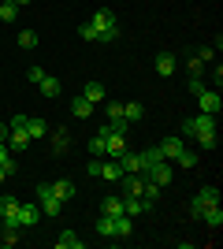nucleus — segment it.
Returning <instances> with one entry per match:
<instances>
[{
	"instance_id": "obj_18",
	"label": "nucleus",
	"mask_w": 223,
	"mask_h": 249,
	"mask_svg": "<svg viewBox=\"0 0 223 249\" xmlns=\"http://www.w3.org/2000/svg\"><path fill=\"white\" fill-rule=\"evenodd\" d=\"M71 149V134H67V126L52 130V153H67Z\"/></svg>"
},
{
	"instance_id": "obj_37",
	"label": "nucleus",
	"mask_w": 223,
	"mask_h": 249,
	"mask_svg": "<svg viewBox=\"0 0 223 249\" xmlns=\"http://www.w3.org/2000/svg\"><path fill=\"white\" fill-rule=\"evenodd\" d=\"M45 74H49V71H45V67H30V71H26V78H30V82L37 86V82H41V78H45Z\"/></svg>"
},
{
	"instance_id": "obj_19",
	"label": "nucleus",
	"mask_w": 223,
	"mask_h": 249,
	"mask_svg": "<svg viewBox=\"0 0 223 249\" xmlns=\"http://www.w3.org/2000/svg\"><path fill=\"white\" fill-rule=\"evenodd\" d=\"M19 227H34L37 223V205H19Z\"/></svg>"
},
{
	"instance_id": "obj_42",
	"label": "nucleus",
	"mask_w": 223,
	"mask_h": 249,
	"mask_svg": "<svg viewBox=\"0 0 223 249\" xmlns=\"http://www.w3.org/2000/svg\"><path fill=\"white\" fill-rule=\"evenodd\" d=\"M182 138H193V119H182Z\"/></svg>"
},
{
	"instance_id": "obj_44",
	"label": "nucleus",
	"mask_w": 223,
	"mask_h": 249,
	"mask_svg": "<svg viewBox=\"0 0 223 249\" xmlns=\"http://www.w3.org/2000/svg\"><path fill=\"white\" fill-rule=\"evenodd\" d=\"M8 175H15V167H0V182H4Z\"/></svg>"
},
{
	"instance_id": "obj_46",
	"label": "nucleus",
	"mask_w": 223,
	"mask_h": 249,
	"mask_svg": "<svg viewBox=\"0 0 223 249\" xmlns=\"http://www.w3.org/2000/svg\"><path fill=\"white\" fill-rule=\"evenodd\" d=\"M11 4H19V8H22V4H30V0H11Z\"/></svg>"
},
{
	"instance_id": "obj_17",
	"label": "nucleus",
	"mask_w": 223,
	"mask_h": 249,
	"mask_svg": "<svg viewBox=\"0 0 223 249\" xmlns=\"http://www.w3.org/2000/svg\"><path fill=\"white\" fill-rule=\"evenodd\" d=\"M119 182H123V190H127V197H141V182H145L141 175H123Z\"/></svg>"
},
{
	"instance_id": "obj_21",
	"label": "nucleus",
	"mask_w": 223,
	"mask_h": 249,
	"mask_svg": "<svg viewBox=\"0 0 223 249\" xmlns=\"http://www.w3.org/2000/svg\"><path fill=\"white\" fill-rule=\"evenodd\" d=\"M86 242L78 238V234H74V231H64V234H60V238H56V249H82Z\"/></svg>"
},
{
	"instance_id": "obj_7",
	"label": "nucleus",
	"mask_w": 223,
	"mask_h": 249,
	"mask_svg": "<svg viewBox=\"0 0 223 249\" xmlns=\"http://www.w3.org/2000/svg\"><path fill=\"white\" fill-rule=\"evenodd\" d=\"M160 156H164V160H175V156L182 153V149H186V142H182L179 134H171V138H164V142H160Z\"/></svg>"
},
{
	"instance_id": "obj_39",
	"label": "nucleus",
	"mask_w": 223,
	"mask_h": 249,
	"mask_svg": "<svg viewBox=\"0 0 223 249\" xmlns=\"http://www.w3.org/2000/svg\"><path fill=\"white\" fill-rule=\"evenodd\" d=\"M186 67H190V71H193V74H201V67H205V63H201V60H197V56H186Z\"/></svg>"
},
{
	"instance_id": "obj_15",
	"label": "nucleus",
	"mask_w": 223,
	"mask_h": 249,
	"mask_svg": "<svg viewBox=\"0 0 223 249\" xmlns=\"http://www.w3.org/2000/svg\"><path fill=\"white\" fill-rule=\"evenodd\" d=\"M37 89H41L45 97H60V89H64V86H60V78H56V74H45L41 82H37Z\"/></svg>"
},
{
	"instance_id": "obj_35",
	"label": "nucleus",
	"mask_w": 223,
	"mask_h": 249,
	"mask_svg": "<svg viewBox=\"0 0 223 249\" xmlns=\"http://www.w3.org/2000/svg\"><path fill=\"white\" fill-rule=\"evenodd\" d=\"M89 153H93V156H104V138H101V134L89 138Z\"/></svg>"
},
{
	"instance_id": "obj_45",
	"label": "nucleus",
	"mask_w": 223,
	"mask_h": 249,
	"mask_svg": "<svg viewBox=\"0 0 223 249\" xmlns=\"http://www.w3.org/2000/svg\"><path fill=\"white\" fill-rule=\"evenodd\" d=\"M8 130H11L8 123H0V142H8Z\"/></svg>"
},
{
	"instance_id": "obj_1",
	"label": "nucleus",
	"mask_w": 223,
	"mask_h": 249,
	"mask_svg": "<svg viewBox=\"0 0 223 249\" xmlns=\"http://www.w3.org/2000/svg\"><path fill=\"white\" fill-rule=\"evenodd\" d=\"M89 26L97 30V41H116L119 37V22H116V15H112L108 8L97 11L93 19H89Z\"/></svg>"
},
{
	"instance_id": "obj_4",
	"label": "nucleus",
	"mask_w": 223,
	"mask_h": 249,
	"mask_svg": "<svg viewBox=\"0 0 223 249\" xmlns=\"http://www.w3.org/2000/svg\"><path fill=\"white\" fill-rule=\"evenodd\" d=\"M171 175H175V171H171V164H168V160H156L153 167H145V175H141V178L156 182V186H168V182H171Z\"/></svg>"
},
{
	"instance_id": "obj_32",
	"label": "nucleus",
	"mask_w": 223,
	"mask_h": 249,
	"mask_svg": "<svg viewBox=\"0 0 223 249\" xmlns=\"http://www.w3.org/2000/svg\"><path fill=\"white\" fill-rule=\"evenodd\" d=\"M130 216H116V238H130Z\"/></svg>"
},
{
	"instance_id": "obj_12",
	"label": "nucleus",
	"mask_w": 223,
	"mask_h": 249,
	"mask_svg": "<svg viewBox=\"0 0 223 249\" xmlns=\"http://www.w3.org/2000/svg\"><path fill=\"white\" fill-rule=\"evenodd\" d=\"M156 74L160 78H171V74H175V56H171V52H160L156 56Z\"/></svg>"
},
{
	"instance_id": "obj_26",
	"label": "nucleus",
	"mask_w": 223,
	"mask_h": 249,
	"mask_svg": "<svg viewBox=\"0 0 223 249\" xmlns=\"http://www.w3.org/2000/svg\"><path fill=\"white\" fill-rule=\"evenodd\" d=\"M8 142H11V149H26V145H30V134L19 130V126H11V130H8Z\"/></svg>"
},
{
	"instance_id": "obj_25",
	"label": "nucleus",
	"mask_w": 223,
	"mask_h": 249,
	"mask_svg": "<svg viewBox=\"0 0 223 249\" xmlns=\"http://www.w3.org/2000/svg\"><path fill=\"white\" fill-rule=\"evenodd\" d=\"M123 212L134 219V216H141V212H149V208H145V201H141V197H123Z\"/></svg>"
},
{
	"instance_id": "obj_43",
	"label": "nucleus",
	"mask_w": 223,
	"mask_h": 249,
	"mask_svg": "<svg viewBox=\"0 0 223 249\" xmlns=\"http://www.w3.org/2000/svg\"><path fill=\"white\" fill-rule=\"evenodd\" d=\"M197 60H201V63L205 60H216V49H201V52H197Z\"/></svg>"
},
{
	"instance_id": "obj_23",
	"label": "nucleus",
	"mask_w": 223,
	"mask_h": 249,
	"mask_svg": "<svg viewBox=\"0 0 223 249\" xmlns=\"http://www.w3.org/2000/svg\"><path fill=\"white\" fill-rule=\"evenodd\" d=\"M201 219H205V223H208V227H220V223H223V208L220 205H208V208H205V212H201Z\"/></svg>"
},
{
	"instance_id": "obj_8",
	"label": "nucleus",
	"mask_w": 223,
	"mask_h": 249,
	"mask_svg": "<svg viewBox=\"0 0 223 249\" xmlns=\"http://www.w3.org/2000/svg\"><path fill=\"white\" fill-rule=\"evenodd\" d=\"M82 97L93 104V108H97L101 101H108V93H104V86H101V82H86V86H82Z\"/></svg>"
},
{
	"instance_id": "obj_10",
	"label": "nucleus",
	"mask_w": 223,
	"mask_h": 249,
	"mask_svg": "<svg viewBox=\"0 0 223 249\" xmlns=\"http://www.w3.org/2000/svg\"><path fill=\"white\" fill-rule=\"evenodd\" d=\"M160 190L164 186H156V182H141V201H145V208H156V201H160Z\"/></svg>"
},
{
	"instance_id": "obj_34",
	"label": "nucleus",
	"mask_w": 223,
	"mask_h": 249,
	"mask_svg": "<svg viewBox=\"0 0 223 249\" xmlns=\"http://www.w3.org/2000/svg\"><path fill=\"white\" fill-rule=\"evenodd\" d=\"M19 45H22V49H37V34H34V30H22L19 34Z\"/></svg>"
},
{
	"instance_id": "obj_38",
	"label": "nucleus",
	"mask_w": 223,
	"mask_h": 249,
	"mask_svg": "<svg viewBox=\"0 0 223 249\" xmlns=\"http://www.w3.org/2000/svg\"><path fill=\"white\" fill-rule=\"evenodd\" d=\"M86 171H89V175H93V178H101V156H93V160H89V167H86Z\"/></svg>"
},
{
	"instance_id": "obj_33",
	"label": "nucleus",
	"mask_w": 223,
	"mask_h": 249,
	"mask_svg": "<svg viewBox=\"0 0 223 249\" xmlns=\"http://www.w3.org/2000/svg\"><path fill=\"white\" fill-rule=\"evenodd\" d=\"M104 112H108V123H116V119H123V104L119 101H104Z\"/></svg>"
},
{
	"instance_id": "obj_30",
	"label": "nucleus",
	"mask_w": 223,
	"mask_h": 249,
	"mask_svg": "<svg viewBox=\"0 0 223 249\" xmlns=\"http://www.w3.org/2000/svg\"><path fill=\"white\" fill-rule=\"evenodd\" d=\"M175 164H179V167H186V171H190V167H197V153H190V149H182V153L175 156Z\"/></svg>"
},
{
	"instance_id": "obj_3",
	"label": "nucleus",
	"mask_w": 223,
	"mask_h": 249,
	"mask_svg": "<svg viewBox=\"0 0 223 249\" xmlns=\"http://www.w3.org/2000/svg\"><path fill=\"white\" fill-rule=\"evenodd\" d=\"M37 201H41L45 216H60V212H64V201L52 194V182H37Z\"/></svg>"
},
{
	"instance_id": "obj_31",
	"label": "nucleus",
	"mask_w": 223,
	"mask_h": 249,
	"mask_svg": "<svg viewBox=\"0 0 223 249\" xmlns=\"http://www.w3.org/2000/svg\"><path fill=\"white\" fill-rule=\"evenodd\" d=\"M193 142H197L201 149H212V145H216V130H197V134H193Z\"/></svg>"
},
{
	"instance_id": "obj_40",
	"label": "nucleus",
	"mask_w": 223,
	"mask_h": 249,
	"mask_svg": "<svg viewBox=\"0 0 223 249\" xmlns=\"http://www.w3.org/2000/svg\"><path fill=\"white\" fill-rule=\"evenodd\" d=\"M0 167H15V164L8 160V145H4V142H0Z\"/></svg>"
},
{
	"instance_id": "obj_9",
	"label": "nucleus",
	"mask_w": 223,
	"mask_h": 249,
	"mask_svg": "<svg viewBox=\"0 0 223 249\" xmlns=\"http://www.w3.org/2000/svg\"><path fill=\"white\" fill-rule=\"evenodd\" d=\"M101 178H104V182H119V178H123L119 160H101Z\"/></svg>"
},
{
	"instance_id": "obj_6",
	"label": "nucleus",
	"mask_w": 223,
	"mask_h": 249,
	"mask_svg": "<svg viewBox=\"0 0 223 249\" xmlns=\"http://www.w3.org/2000/svg\"><path fill=\"white\" fill-rule=\"evenodd\" d=\"M197 104H201L205 115H220V108H223V101H220L216 89H201V93H197Z\"/></svg>"
},
{
	"instance_id": "obj_2",
	"label": "nucleus",
	"mask_w": 223,
	"mask_h": 249,
	"mask_svg": "<svg viewBox=\"0 0 223 249\" xmlns=\"http://www.w3.org/2000/svg\"><path fill=\"white\" fill-rule=\"evenodd\" d=\"M208 205H220V190H216V186H201L197 194H193V201H190V216H193V219H201V212H205Z\"/></svg>"
},
{
	"instance_id": "obj_14",
	"label": "nucleus",
	"mask_w": 223,
	"mask_h": 249,
	"mask_svg": "<svg viewBox=\"0 0 223 249\" xmlns=\"http://www.w3.org/2000/svg\"><path fill=\"white\" fill-rule=\"evenodd\" d=\"M26 134H30V142H41V138L49 134L45 119H30V115H26Z\"/></svg>"
},
{
	"instance_id": "obj_27",
	"label": "nucleus",
	"mask_w": 223,
	"mask_h": 249,
	"mask_svg": "<svg viewBox=\"0 0 223 249\" xmlns=\"http://www.w3.org/2000/svg\"><path fill=\"white\" fill-rule=\"evenodd\" d=\"M138 160H141V175H145V167H153L156 160H164V156H160V149H145V153H138Z\"/></svg>"
},
{
	"instance_id": "obj_5",
	"label": "nucleus",
	"mask_w": 223,
	"mask_h": 249,
	"mask_svg": "<svg viewBox=\"0 0 223 249\" xmlns=\"http://www.w3.org/2000/svg\"><path fill=\"white\" fill-rule=\"evenodd\" d=\"M123 153H127V134H116V130H112V134L104 138V156L108 160H119Z\"/></svg>"
},
{
	"instance_id": "obj_11",
	"label": "nucleus",
	"mask_w": 223,
	"mask_h": 249,
	"mask_svg": "<svg viewBox=\"0 0 223 249\" xmlns=\"http://www.w3.org/2000/svg\"><path fill=\"white\" fill-rule=\"evenodd\" d=\"M119 167H123V175H141L138 153H123V156H119Z\"/></svg>"
},
{
	"instance_id": "obj_20",
	"label": "nucleus",
	"mask_w": 223,
	"mask_h": 249,
	"mask_svg": "<svg viewBox=\"0 0 223 249\" xmlns=\"http://www.w3.org/2000/svg\"><path fill=\"white\" fill-rule=\"evenodd\" d=\"M97 234H101V238H116V216H104V212H101V219H97Z\"/></svg>"
},
{
	"instance_id": "obj_29",
	"label": "nucleus",
	"mask_w": 223,
	"mask_h": 249,
	"mask_svg": "<svg viewBox=\"0 0 223 249\" xmlns=\"http://www.w3.org/2000/svg\"><path fill=\"white\" fill-rule=\"evenodd\" d=\"M0 19H4V22H15V19H19V4L4 0V4H0Z\"/></svg>"
},
{
	"instance_id": "obj_36",
	"label": "nucleus",
	"mask_w": 223,
	"mask_h": 249,
	"mask_svg": "<svg viewBox=\"0 0 223 249\" xmlns=\"http://www.w3.org/2000/svg\"><path fill=\"white\" fill-rule=\"evenodd\" d=\"M78 37H82V41H97V30L89 22H82V26H78Z\"/></svg>"
},
{
	"instance_id": "obj_13",
	"label": "nucleus",
	"mask_w": 223,
	"mask_h": 249,
	"mask_svg": "<svg viewBox=\"0 0 223 249\" xmlns=\"http://www.w3.org/2000/svg\"><path fill=\"white\" fill-rule=\"evenodd\" d=\"M19 205H22V201L11 197V194H8V197H0V219H15V216H19Z\"/></svg>"
},
{
	"instance_id": "obj_41",
	"label": "nucleus",
	"mask_w": 223,
	"mask_h": 249,
	"mask_svg": "<svg viewBox=\"0 0 223 249\" xmlns=\"http://www.w3.org/2000/svg\"><path fill=\"white\" fill-rule=\"evenodd\" d=\"M201 89H205V82H201V78H197V74H193V78H190V93L197 97V93H201Z\"/></svg>"
},
{
	"instance_id": "obj_28",
	"label": "nucleus",
	"mask_w": 223,
	"mask_h": 249,
	"mask_svg": "<svg viewBox=\"0 0 223 249\" xmlns=\"http://www.w3.org/2000/svg\"><path fill=\"white\" fill-rule=\"evenodd\" d=\"M141 115H145V108H141L138 101H127V104H123V119H127V123H130V119H141Z\"/></svg>"
},
{
	"instance_id": "obj_16",
	"label": "nucleus",
	"mask_w": 223,
	"mask_h": 249,
	"mask_svg": "<svg viewBox=\"0 0 223 249\" xmlns=\"http://www.w3.org/2000/svg\"><path fill=\"white\" fill-rule=\"evenodd\" d=\"M71 112L78 115V119H89V115H93V104H89L82 93H78V97H71Z\"/></svg>"
},
{
	"instance_id": "obj_24",
	"label": "nucleus",
	"mask_w": 223,
	"mask_h": 249,
	"mask_svg": "<svg viewBox=\"0 0 223 249\" xmlns=\"http://www.w3.org/2000/svg\"><path fill=\"white\" fill-rule=\"evenodd\" d=\"M52 194H56V197H60V201H64V205H67V201L74 197V182H67V178H60V182H52Z\"/></svg>"
},
{
	"instance_id": "obj_22",
	"label": "nucleus",
	"mask_w": 223,
	"mask_h": 249,
	"mask_svg": "<svg viewBox=\"0 0 223 249\" xmlns=\"http://www.w3.org/2000/svg\"><path fill=\"white\" fill-rule=\"evenodd\" d=\"M101 212H104V216H127V212H123V197H104L101 201Z\"/></svg>"
}]
</instances>
